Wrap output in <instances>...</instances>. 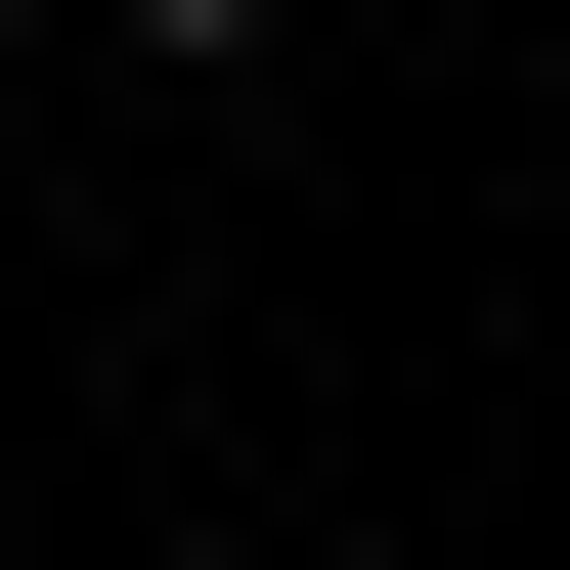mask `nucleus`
<instances>
[{"instance_id": "1", "label": "nucleus", "mask_w": 570, "mask_h": 570, "mask_svg": "<svg viewBox=\"0 0 570 570\" xmlns=\"http://www.w3.org/2000/svg\"><path fill=\"white\" fill-rule=\"evenodd\" d=\"M132 45H307V0H132Z\"/></svg>"}]
</instances>
